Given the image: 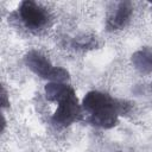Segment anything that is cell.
Returning <instances> with one entry per match:
<instances>
[{
  "label": "cell",
  "mask_w": 152,
  "mask_h": 152,
  "mask_svg": "<svg viewBox=\"0 0 152 152\" xmlns=\"http://www.w3.org/2000/svg\"><path fill=\"white\" fill-rule=\"evenodd\" d=\"M81 104L89 114L90 122L104 129L114 127L118 124V118L131 109V104L127 101L116 100L99 90L88 91Z\"/></svg>",
  "instance_id": "cell-1"
},
{
  "label": "cell",
  "mask_w": 152,
  "mask_h": 152,
  "mask_svg": "<svg viewBox=\"0 0 152 152\" xmlns=\"http://www.w3.org/2000/svg\"><path fill=\"white\" fill-rule=\"evenodd\" d=\"M57 108L52 115V122L61 127H66L77 121L82 113V104L78 103L72 87L57 101Z\"/></svg>",
  "instance_id": "cell-2"
},
{
  "label": "cell",
  "mask_w": 152,
  "mask_h": 152,
  "mask_svg": "<svg viewBox=\"0 0 152 152\" xmlns=\"http://www.w3.org/2000/svg\"><path fill=\"white\" fill-rule=\"evenodd\" d=\"M19 17L24 25L30 30L42 28L48 24L49 14L45 8L32 0H25L18 8Z\"/></svg>",
  "instance_id": "cell-3"
},
{
  "label": "cell",
  "mask_w": 152,
  "mask_h": 152,
  "mask_svg": "<svg viewBox=\"0 0 152 152\" xmlns=\"http://www.w3.org/2000/svg\"><path fill=\"white\" fill-rule=\"evenodd\" d=\"M25 64L26 66L37 76L49 80L51 78V75L55 70V66L51 64L49 58L43 55L42 52L37 50H31L25 55Z\"/></svg>",
  "instance_id": "cell-4"
},
{
  "label": "cell",
  "mask_w": 152,
  "mask_h": 152,
  "mask_svg": "<svg viewBox=\"0 0 152 152\" xmlns=\"http://www.w3.org/2000/svg\"><path fill=\"white\" fill-rule=\"evenodd\" d=\"M132 13H133V7L131 2L128 1L119 2L115 10L107 18L106 26L108 31H116L124 28L129 23Z\"/></svg>",
  "instance_id": "cell-5"
},
{
  "label": "cell",
  "mask_w": 152,
  "mask_h": 152,
  "mask_svg": "<svg viewBox=\"0 0 152 152\" xmlns=\"http://www.w3.org/2000/svg\"><path fill=\"white\" fill-rule=\"evenodd\" d=\"M132 63L140 72H152V50L144 48L135 51L132 55Z\"/></svg>",
  "instance_id": "cell-6"
},
{
  "label": "cell",
  "mask_w": 152,
  "mask_h": 152,
  "mask_svg": "<svg viewBox=\"0 0 152 152\" xmlns=\"http://www.w3.org/2000/svg\"><path fill=\"white\" fill-rule=\"evenodd\" d=\"M70 88L69 84L66 83H61V82H49L45 86V96L49 101L51 102H57Z\"/></svg>",
  "instance_id": "cell-7"
},
{
  "label": "cell",
  "mask_w": 152,
  "mask_h": 152,
  "mask_svg": "<svg viewBox=\"0 0 152 152\" xmlns=\"http://www.w3.org/2000/svg\"><path fill=\"white\" fill-rule=\"evenodd\" d=\"M74 45L78 49H93L96 46V40L93 37H82V38H76L74 42Z\"/></svg>",
  "instance_id": "cell-8"
},
{
  "label": "cell",
  "mask_w": 152,
  "mask_h": 152,
  "mask_svg": "<svg viewBox=\"0 0 152 152\" xmlns=\"http://www.w3.org/2000/svg\"><path fill=\"white\" fill-rule=\"evenodd\" d=\"M1 104H2L4 108L8 107V104H10V100L7 97V93H6V89H5L4 86L1 87Z\"/></svg>",
  "instance_id": "cell-9"
},
{
  "label": "cell",
  "mask_w": 152,
  "mask_h": 152,
  "mask_svg": "<svg viewBox=\"0 0 152 152\" xmlns=\"http://www.w3.org/2000/svg\"><path fill=\"white\" fill-rule=\"evenodd\" d=\"M151 88H152V83H151Z\"/></svg>",
  "instance_id": "cell-10"
}]
</instances>
